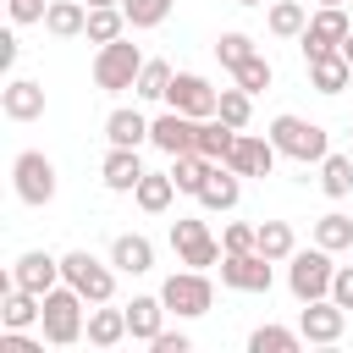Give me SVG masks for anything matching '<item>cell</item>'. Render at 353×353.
Returning a JSON list of instances; mask_svg holds the SVG:
<instances>
[{"mask_svg": "<svg viewBox=\"0 0 353 353\" xmlns=\"http://www.w3.org/2000/svg\"><path fill=\"white\" fill-rule=\"evenodd\" d=\"M270 143H276L287 160H298V165H320V160L331 154L325 127H320V121H303V116H276V121H270Z\"/></svg>", "mask_w": 353, "mask_h": 353, "instance_id": "cell-2", "label": "cell"}, {"mask_svg": "<svg viewBox=\"0 0 353 353\" xmlns=\"http://www.w3.org/2000/svg\"><path fill=\"white\" fill-rule=\"evenodd\" d=\"M149 143L160 154H193L199 149V116H182V110H165L149 121Z\"/></svg>", "mask_w": 353, "mask_h": 353, "instance_id": "cell-12", "label": "cell"}, {"mask_svg": "<svg viewBox=\"0 0 353 353\" xmlns=\"http://www.w3.org/2000/svg\"><path fill=\"white\" fill-rule=\"evenodd\" d=\"M237 199H243V176H237L226 160H215V171H210L204 188H199V204H204V210H232Z\"/></svg>", "mask_w": 353, "mask_h": 353, "instance_id": "cell-18", "label": "cell"}, {"mask_svg": "<svg viewBox=\"0 0 353 353\" xmlns=\"http://www.w3.org/2000/svg\"><path fill=\"white\" fill-rule=\"evenodd\" d=\"M232 6H265V0H232Z\"/></svg>", "mask_w": 353, "mask_h": 353, "instance_id": "cell-46", "label": "cell"}, {"mask_svg": "<svg viewBox=\"0 0 353 353\" xmlns=\"http://www.w3.org/2000/svg\"><path fill=\"white\" fill-rule=\"evenodd\" d=\"M171 248H176V259L188 265V270H210V265H221V243L210 237V226L204 221H193V215H176L171 221Z\"/></svg>", "mask_w": 353, "mask_h": 353, "instance_id": "cell-5", "label": "cell"}, {"mask_svg": "<svg viewBox=\"0 0 353 353\" xmlns=\"http://www.w3.org/2000/svg\"><path fill=\"white\" fill-rule=\"evenodd\" d=\"M331 248H298L292 259H287V287H292V298L298 303H314V298H331Z\"/></svg>", "mask_w": 353, "mask_h": 353, "instance_id": "cell-3", "label": "cell"}, {"mask_svg": "<svg viewBox=\"0 0 353 353\" xmlns=\"http://www.w3.org/2000/svg\"><path fill=\"white\" fill-rule=\"evenodd\" d=\"M331 298H336L342 309H353V265H342V270L331 276Z\"/></svg>", "mask_w": 353, "mask_h": 353, "instance_id": "cell-41", "label": "cell"}, {"mask_svg": "<svg viewBox=\"0 0 353 353\" xmlns=\"http://www.w3.org/2000/svg\"><path fill=\"white\" fill-rule=\"evenodd\" d=\"M88 28V6L83 0H50V11H44V33H55V39H77Z\"/></svg>", "mask_w": 353, "mask_h": 353, "instance_id": "cell-22", "label": "cell"}, {"mask_svg": "<svg viewBox=\"0 0 353 353\" xmlns=\"http://www.w3.org/2000/svg\"><path fill=\"white\" fill-rule=\"evenodd\" d=\"M11 182H17V199H22V204H50V199H55V165H50V154L22 149V154L11 160Z\"/></svg>", "mask_w": 353, "mask_h": 353, "instance_id": "cell-8", "label": "cell"}, {"mask_svg": "<svg viewBox=\"0 0 353 353\" xmlns=\"http://www.w3.org/2000/svg\"><path fill=\"white\" fill-rule=\"evenodd\" d=\"M309 83H314L320 94H342V88L353 83V66H347V55H342V50H331V55H314V61H309Z\"/></svg>", "mask_w": 353, "mask_h": 353, "instance_id": "cell-21", "label": "cell"}, {"mask_svg": "<svg viewBox=\"0 0 353 353\" xmlns=\"http://www.w3.org/2000/svg\"><path fill=\"white\" fill-rule=\"evenodd\" d=\"M99 176H105V188H110V193H132V188L143 182V160H138V149H116V143H110V154H105Z\"/></svg>", "mask_w": 353, "mask_h": 353, "instance_id": "cell-17", "label": "cell"}, {"mask_svg": "<svg viewBox=\"0 0 353 353\" xmlns=\"http://www.w3.org/2000/svg\"><path fill=\"white\" fill-rule=\"evenodd\" d=\"M149 347H154V353H188V347H193V342H188V336H182V331H160V336H154V342H149Z\"/></svg>", "mask_w": 353, "mask_h": 353, "instance_id": "cell-42", "label": "cell"}, {"mask_svg": "<svg viewBox=\"0 0 353 353\" xmlns=\"http://www.w3.org/2000/svg\"><path fill=\"white\" fill-rule=\"evenodd\" d=\"M171 66L165 61H143V72H138V83H132V94L138 99H165V88H171Z\"/></svg>", "mask_w": 353, "mask_h": 353, "instance_id": "cell-34", "label": "cell"}, {"mask_svg": "<svg viewBox=\"0 0 353 353\" xmlns=\"http://www.w3.org/2000/svg\"><path fill=\"white\" fill-rule=\"evenodd\" d=\"M171 193H176V182H171V171H143V182L132 188V199H138V210H149V215H160V210L171 204Z\"/></svg>", "mask_w": 353, "mask_h": 353, "instance_id": "cell-27", "label": "cell"}, {"mask_svg": "<svg viewBox=\"0 0 353 353\" xmlns=\"http://www.w3.org/2000/svg\"><path fill=\"white\" fill-rule=\"evenodd\" d=\"M320 188L331 199H347L353 193V154H325L320 160Z\"/></svg>", "mask_w": 353, "mask_h": 353, "instance_id": "cell-30", "label": "cell"}, {"mask_svg": "<svg viewBox=\"0 0 353 353\" xmlns=\"http://www.w3.org/2000/svg\"><path fill=\"white\" fill-rule=\"evenodd\" d=\"M254 232H259V226H243V221H232V226L221 232V248H226V254H243V248H254Z\"/></svg>", "mask_w": 353, "mask_h": 353, "instance_id": "cell-39", "label": "cell"}, {"mask_svg": "<svg viewBox=\"0 0 353 353\" xmlns=\"http://www.w3.org/2000/svg\"><path fill=\"white\" fill-rule=\"evenodd\" d=\"M215 171V160L210 154H171V182H176V193H193L199 199V188H204V176Z\"/></svg>", "mask_w": 353, "mask_h": 353, "instance_id": "cell-23", "label": "cell"}, {"mask_svg": "<svg viewBox=\"0 0 353 353\" xmlns=\"http://www.w3.org/2000/svg\"><path fill=\"white\" fill-rule=\"evenodd\" d=\"M105 138H110L116 149H138V143L149 138V121H143L138 110H110V116H105Z\"/></svg>", "mask_w": 353, "mask_h": 353, "instance_id": "cell-24", "label": "cell"}, {"mask_svg": "<svg viewBox=\"0 0 353 353\" xmlns=\"http://www.w3.org/2000/svg\"><path fill=\"white\" fill-rule=\"evenodd\" d=\"M314 243H320V248H331V254H336V248H353V221H347L342 210L320 215V221H314Z\"/></svg>", "mask_w": 353, "mask_h": 353, "instance_id": "cell-32", "label": "cell"}, {"mask_svg": "<svg viewBox=\"0 0 353 353\" xmlns=\"http://www.w3.org/2000/svg\"><path fill=\"white\" fill-rule=\"evenodd\" d=\"M248 99H254L248 88H221V105H215V116H221V121H232V127L243 132V127H248V110H254Z\"/></svg>", "mask_w": 353, "mask_h": 353, "instance_id": "cell-37", "label": "cell"}, {"mask_svg": "<svg viewBox=\"0 0 353 353\" xmlns=\"http://www.w3.org/2000/svg\"><path fill=\"white\" fill-rule=\"evenodd\" d=\"M160 298H165V309H171V314H182V320H199V314H210V303H215V287H210V276H204V270H176V276H165Z\"/></svg>", "mask_w": 353, "mask_h": 353, "instance_id": "cell-6", "label": "cell"}, {"mask_svg": "<svg viewBox=\"0 0 353 353\" xmlns=\"http://www.w3.org/2000/svg\"><path fill=\"white\" fill-rule=\"evenodd\" d=\"M165 105H171V110H182V116L210 121V116H215V105H221V88H210L199 72H176V77H171V88H165Z\"/></svg>", "mask_w": 353, "mask_h": 353, "instance_id": "cell-10", "label": "cell"}, {"mask_svg": "<svg viewBox=\"0 0 353 353\" xmlns=\"http://www.w3.org/2000/svg\"><path fill=\"white\" fill-rule=\"evenodd\" d=\"M276 143L270 138H254V132H237V143H232V154H226V165L237 171V176H270V165H276Z\"/></svg>", "mask_w": 353, "mask_h": 353, "instance_id": "cell-14", "label": "cell"}, {"mask_svg": "<svg viewBox=\"0 0 353 353\" xmlns=\"http://www.w3.org/2000/svg\"><path fill=\"white\" fill-rule=\"evenodd\" d=\"M232 77H237V88H248V94H265L276 72H270V61H265V55H248L243 66H232Z\"/></svg>", "mask_w": 353, "mask_h": 353, "instance_id": "cell-36", "label": "cell"}, {"mask_svg": "<svg viewBox=\"0 0 353 353\" xmlns=\"http://www.w3.org/2000/svg\"><path fill=\"white\" fill-rule=\"evenodd\" d=\"M303 342V331H287V325H259L248 336V353H292Z\"/></svg>", "mask_w": 353, "mask_h": 353, "instance_id": "cell-33", "label": "cell"}, {"mask_svg": "<svg viewBox=\"0 0 353 353\" xmlns=\"http://www.w3.org/2000/svg\"><path fill=\"white\" fill-rule=\"evenodd\" d=\"M215 55H221V66L232 72V66H243V61H248V55H259V50H254V39H248V33H221V39H215Z\"/></svg>", "mask_w": 353, "mask_h": 353, "instance_id": "cell-38", "label": "cell"}, {"mask_svg": "<svg viewBox=\"0 0 353 353\" xmlns=\"http://www.w3.org/2000/svg\"><path fill=\"white\" fill-rule=\"evenodd\" d=\"M110 265L127 270V276H143V270H154V243H149L143 232H121V237L110 243Z\"/></svg>", "mask_w": 353, "mask_h": 353, "instance_id": "cell-19", "label": "cell"}, {"mask_svg": "<svg viewBox=\"0 0 353 353\" xmlns=\"http://www.w3.org/2000/svg\"><path fill=\"white\" fill-rule=\"evenodd\" d=\"M221 281L232 292H270V259L259 248H243V254H221Z\"/></svg>", "mask_w": 353, "mask_h": 353, "instance_id": "cell-11", "label": "cell"}, {"mask_svg": "<svg viewBox=\"0 0 353 353\" xmlns=\"http://www.w3.org/2000/svg\"><path fill=\"white\" fill-rule=\"evenodd\" d=\"M11 281L44 298V292H50V287H61L66 276H61V259H55V254H44V248H28V254L17 259V270H11Z\"/></svg>", "mask_w": 353, "mask_h": 353, "instance_id": "cell-15", "label": "cell"}, {"mask_svg": "<svg viewBox=\"0 0 353 353\" xmlns=\"http://www.w3.org/2000/svg\"><path fill=\"white\" fill-rule=\"evenodd\" d=\"M320 6H347V0H320Z\"/></svg>", "mask_w": 353, "mask_h": 353, "instance_id": "cell-47", "label": "cell"}, {"mask_svg": "<svg viewBox=\"0 0 353 353\" xmlns=\"http://www.w3.org/2000/svg\"><path fill=\"white\" fill-rule=\"evenodd\" d=\"M132 331H127V309H94L88 314V342L94 347H116V342H127Z\"/></svg>", "mask_w": 353, "mask_h": 353, "instance_id": "cell-26", "label": "cell"}, {"mask_svg": "<svg viewBox=\"0 0 353 353\" xmlns=\"http://www.w3.org/2000/svg\"><path fill=\"white\" fill-rule=\"evenodd\" d=\"M0 66H17V33H0Z\"/></svg>", "mask_w": 353, "mask_h": 353, "instance_id": "cell-43", "label": "cell"}, {"mask_svg": "<svg viewBox=\"0 0 353 353\" xmlns=\"http://www.w3.org/2000/svg\"><path fill=\"white\" fill-rule=\"evenodd\" d=\"M83 6H121V0H83Z\"/></svg>", "mask_w": 353, "mask_h": 353, "instance_id": "cell-45", "label": "cell"}, {"mask_svg": "<svg viewBox=\"0 0 353 353\" xmlns=\"http://www.w3.org/2000/svg\"><path fill=\"white\" fill-rule=\"evenodd\" d=\"M171 6H176V0H121L127 28H160V22L171 17Z\"/></svg>", "mask_w": 353, "mask_h": 353, "instance_id": "cell-35", "label": "cell"}, {"mask_svg": "<svg viewBox=\"0 0 353 353\" xmlns=\"http://www.w3.org/2000/svg\"><path fill=\"white\" fill-rule=\"evenodd\" d=\"M83 292L72 287V281H61V287H50L44 292V314H39V325H44V342L50 347H72L88 325H83Z\"/></svg>", "mask_w": 353, "mask_h": 353, "instance_id": "cell-1", "label": "cell"}, {"mask_svg": "<svg viewBox=\"0 0 353 353\" xmlns=\"http://www.w3.org/2000/svg\"><path fill=\"white\" fill-rule=\"evenodd\" d=\"M121 28H127V11L121 6H88V39L94 44H110V39H121Z\"/></svg>", "mask_w": 353, "mask_h": 353, "instance_id": "cell-29", "label": "cell"}, {"mask_svg": "<svg viewBox=\"0 0 353 353\" xmlns=\"http://www.w3.org/2000/svg\"><path fill=\"white\" fill-rule=\"evenodd\" d=\"M265 22H270V33H276V39H298V33L309 28V11H303L298 0H276Z\"/></svg>", "mask_w": 353, "mask_h": 353, "instance_id": "cell-31", "label": "cell"}, {"mask_svg": "<svg viewBox=\"0 0 353 353\" xmlns=\"http://www.w3.org/2000/svg\"><path fill=\"white\" fill-rule=\"evenodd\" d=\"M165 314H171L165 298H132V303H127V331H132V342H154V336L165 331V325H160Z\"/></svg>", "mask_w": 353, "mask_h": 353, "instance_id": "cell-20", "label": "cell"}, {"mask_svg": "<svg viewBox=\"0 0 353 353\" xmlns=\"http://www.w3.org/2000/svg\"><path fill=\"white\" fill-rule=\"evenodd\" d=\"M254 248H259L270 265L298 254V243H292V226H287V221H259V232H254Z\"/></svg>", "mask_w": 353, "mask_h": 353, "instance_id": "cell-25", "label": "cell"}, {"mask_svg": "<svg viewBox=\"0 0 353 353\" xmlns=\"http://www.w3.org/2000/svg\"><path fill=\"white\" fill-rule=\"evenodd\" d=\"M232 143H237V127H232V121H221V116L199 121V154H210V160H226V154H232Z\"/></svg>", "mask_w": 353, "mask_h": 353, "instance_id": "cell-28", "label": "cell"}, {"mask_svg": "<svg viewBox=\"0 0 353 353\" xmlns=\"http://www.w3.org/2000/svg\"><path fill=\"white\" fill-rule=\"evenodd\" d=\"M342 325H347V309H342L336 298H314V303H303V314H298L303 342H320V347H331V342L342 336Z\"/></svg>", "mask_w": 353, "mask_h": 353, "instance_id": "cell-13", "label": "cell"}, {"mask_svg": "<svg viewBox=\"0 0 353 353\" xmlns=\"http://www.w3.org/2000/svg\"><path fill=\"white\" fill-rule=\"evenodd\" d=\"M0 353H44V342H33V336H22V331H11V325H6Z\"/></svg>", "mask_w": 353, "mask_h": 353, "instance_id": "cell-40", "label": "cell"}, {"mask_svg": "<svg viewBox=\"0 0 353 353\" xmlns=\"http://www.w3.org/2000/svg\"><path fill=\"white\" fill-rule=\"evenodd\" d=\"M61 276L88 298V303H110V292H116V276H110V265H99L88 248H72V254H61Z\"/></svg>", "mask_w": 353, "mask_h": 353, "instance_id": "cell-7", "label": "cell"}, {"mask_svg": "<svg viewBox=\"0 0 353 353\" xmlns=\"http://www.w3.org/2000/svg\"><path fill=\"white\" fill-rule=\"evenodd\" d=\"M342 55H347V66H353V33H347V39H342Z\"/></svg>", "mask_w": 353, "mask_h": 353, "instance_id": "cell-44", "label": "cell"}, {"mask_svg": "<svg viewBox=\"0 0 353 353\" xmlns=\"http://www.w3.org/2000/svg\"><path fill=\"white\" fill-rule=\"evenodd\" d=\"M0 110H6L11 121H39V116H44V88H39L33 77H11V83L0 88Z\"/></svg>", "mask_w": 353, "mask_h": 353, "instance_id": "cell-16", "label": "cell"}, {"mask_svg": "<svg viewBox=\"0 0 353 353\" xmlns=\"http://www.w3.org/2000/svg\"><path fill=\"white\" fill-rule=\"evenodd\" d=\"M353 33V22H347V11L342 6H320L314 17H309V28L298 33V44H303V61H314V55H331V50H342V39Z\"/></svg>", "mask_w": 353, "mask_h": 353, "instance_id": "cell-9", "label": "cell"}, {"mask_svg": "<svg viewBox=\"0 0 353 353\" xmlns=\"http://www.w3.org/2000/svg\"><path fill=\"white\" fill-rule=\"evenodd\" d=\"M138 72H143V50H138V44H127V39L99 44V55H94V83H99L105 94L132 88V83H138Z\"/></svg>", "mask_w": 353, "mask_h": 353, "instance_id": "cell-4", "label": "cell"}]
</instances>
